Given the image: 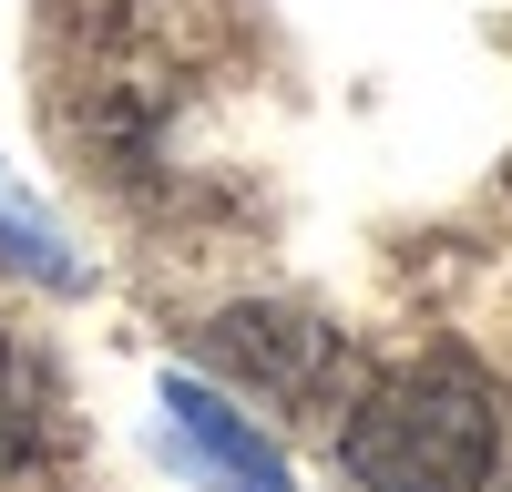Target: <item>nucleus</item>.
<instances>
[{
    "instance_id": "obj_3",
    "label": "nucleus",
    "mask_w": 512,
    "mask_h": 492,
    "mask_svg": "<svg viewBox=\"0 0 512 492\" xmlns=\"http://www.w3.org/2000/svg\"><path fill=\"white\" fill-rule=\"evenodd\" d=\"M205 359H226L236 380L256 390H287V400H318L328 390V369H338V339L308 318H277V308H236L205 328Z\"/></svg>"
},
{
    "instance_id": "obj_5",
    "label": "nucleus",
    "mask_w": 512,
    "mask_h": 492,
    "mask_svg": "<svg viewBox=\"0 0 512 492\" xmlns=\"http://www.w3.org/2000/svg\"><path fill=\"white\" fill-rule=\"evenodd\" d=\"M31 431H41V390H31V369H21V349H0V472L31 451Z\"/></svg>"
},
{
    "instance_id": "obj_2",
    "label": "nucleus",
    "mask_w": 512,
    "mask_h": 492,
    "mask_svg": "<svg viewBox=\"0 0 512 492\" xmlns=\"http://www.w3.org/2000/svg\"><path fill=\"white\" fill-rule=\"evenodd\" d=\"M164 451H175L205 492H297L287 451L256 431L226 390H205V380H164Z\"/></svg>"
},
{
    "instance_id": "obj_1",
    "label": "nucleus",
    "mask_w": 512,
    "mask_h": 492,
    "mask_svg": "<svg viewBox=\"0 0 512 492\" xmlns=\"http://www.w3.org/2000/svg\"><path fill=\"white\" fill-rule=\"evenodd\" d=\"M492 400L461 369H390L359 410L338 421V462L369 492H482L492 482Z\"/></svg>"
},
{
    "instance_id": "obj_4",
    "label": "nucleus",
    "mask_w": 512,
    "mask_h": 492,
    "mask_svg": "<svg viewBox=\"0 0 512 492\" xmlns=\"http://www.w3.org/2000/svg\"><path fill=\"white\" fill-rule=\"evenodd\" d=\"M0 267H21V277H41V287H82V267L62 257V236L41 226L11 185H0Z\"/></svg>"
}]
</instances>
